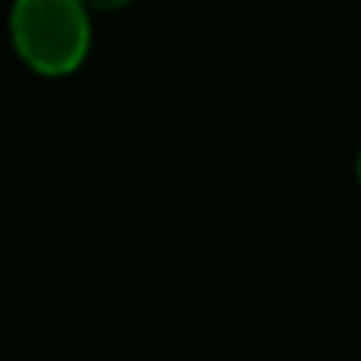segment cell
<instances>
[{"mask_svg": "<svg viewBox=\"0 0 361 361\" xmlns=\"http://www.w3.org/2000/svg\"><path fill=\"white\" fill-rule=\"evenodd\" d=\"M11 43L43 78H64L82 68L92 47V22L82 0H15Z\"/></svg>", "mask_w": 361, "mask_h": 361, "instance_id": "1", "label": "cell"}, {"mask_svg": "<svg viewBox=\"0 0 361 361\" xmlns=\"http://www.w3.org/2000/svg\"><path fill=\"white\" fill-rule=\"evenodd\" d=\"M82 4L89 11H124L128 4H135V0H82Z\"/></svg>", "mask_w": 361, "mask_h": 361, "instance_id": "2", "label": "cell"}, {"mask_svg": "<svg viewBox=\"0 0 361 361\" xmlns=\"http://www.w3.org/2000/svg\"><path fill=\"white\" fill-rule=\"evenodd\" d=\"M357 173H361V163H357Z\"/></svg>", "mask_w": 361, "mask_h": 361, "instance_id": "3", "label": "cell"}]
</instances>
